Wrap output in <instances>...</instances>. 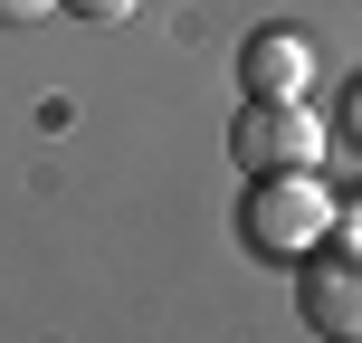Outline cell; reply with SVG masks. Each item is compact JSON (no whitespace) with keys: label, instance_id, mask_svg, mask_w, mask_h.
<instances>
[{"label":"cell","instance_id":"6da1fadb","mask_svg":"<svg viewBox=\"0 0 362 343\" xmlns=\"http://www.w3.org/2000/svg\"><path fill=\"white\" fill-rule=\"evenodd\" d=\"M334 210H344V200L315 172H248V191H238V248H248L257 267H296L305 248L334 238Z\"/></svg>","mask_w":362,"mask_h":343},{"label":"cell","instance_id":"7a4b0ae2","mask_svg":"<svg viewBox=\"0 0 362 343\" xmlns=\"http://www.w3.org/2000/svg\"><path fill=\"white\" fill-rule=\"evenodd\" d=\"M296 315L334 343H362V210H334V238L296 257Z\"/></svg>","mask_w":362,"mask_h":343},{"label":"cell","instance_id":"3957f363","mask_svg":"<svg viewBox=\"0 0 362 343\" xmlns=\"http://www.w3.org/2000/svg\"><path fill=\"white\" fill-rule=\"evenodd\" d=\"M229 153H238V172H315L325 163V115L305 95H248L229 124Z\"/></svg>","mask_w":362,"mask_h":343},{"label":"cell","instance_id":"277c9868","mask_svg":"<svg viewBox=\"0 0 362 343\" xmlns=\"http://www.w3.org/2000/svg\"><path fill=\"white\" fill-rule=\"evenodd\" d=\"M238 86L248 95H315V38H296V29L238 38Z\"/></svg>","mask_w":362,"mask_h":343},{"label":"cell","instance_id":"5b68a950","mask_svg":"<svg viewBox=\"0 0 362 343\" xmlns=\"http://www.w3.org/2000/svg\"><path fill=\"white\" fill-rule=\"evenodd\" d=\"M334 134L362 153V76H344V86H334Z\"/></svg>","mask_w":362,"mask_h":343},{"label":"cell","instance_id":"8992f818","mask_svg":"<svg viewBox=\"0 0 362 343\" xmlns=\"http://www.w3.org/2000/svg\"><path fill=\"white\" fill-rule=\"evenodd\" d=\"M134 10H144V0H67V19H86V29H124Z\"/></svg>","mask_w":362,"mask_h":343},{"label":"cell","instance_id":"52a82bcc","mask_svg":"<svg viewBox=\"0 0 362 343\" xmlns=\"http://www.w3.org/2000/svg\"><path fill=\"white\" fill-rule=\"evenodd\" d=\"M48 10H67V0H0V29H29V19H48Z\"/></svg>","mask_w":362,"mask_h":343}]
</instances>
